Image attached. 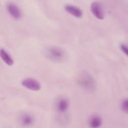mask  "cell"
Masks as SVG:
<instances>
[{"label":"cell","mask_w":128,"mask_h":128,"mask_svg":"<svg viewBox=\"0 0 128 128\" xmlns=\"http://www.w3.org/2000/svg\"><path fill=\"white\" fill-rule=\"evenodd\" d=\"M120 48L122 52L126 56H128V46L126 44L124 43L120 44Z\"/></svg>","instance_id":"cell-12"},{"label":"cell","mask_w":128,"mask_h":128,"mask_svg":"<svg viewBox=\"0 0 128 128\" xmlns=\"http://www.w3.org/2000/svg\"><path fill=\"white\" fill-rule=\"evenodd\" d=\"M18 122L23 126H30L34 122V116L30 114L24 112L18 118Z\"/></svg>","instance_id":"cell-8"},{"label":"cell","mask_w":128,"mask_h":128,"mask_svg":"<svg viewBox=\"0 0 128 128\" xmlns=\"http://www.w3.org/2000/svg\"><path fill=\"white\" fill-rule=\"evenodd\" d=\"M0 56L2 61L8 66L13 65L14 60L10 54L4 48H1L0 50Z\"/></svg>","instance_id":"cell-10"},{"label":"cell","mask_w":128,"mask_h":128,"mask_svg":"<svg viewBox=\"0 0 128 128\" xmlns=\"http://www.w3.org/2000/svg\"><path fill=\"white\" fill-rule=\"evenodd\" d=\"M44 54L48 60L56 62H62L67 57L66 53L63 48L55 46L46 48L44 50Z\"/></svg>","instance_id":"cell-2"},{"label":"cell","mask_w":128,"mask_h":128,"mask_svg":"<svg viewBox=\"0 0 128 128\" xmlns=\"http://www.w3.org/2000/svg\"><path fill=\"white\" fill-rule=\"evenodd\" d=\"M6 9L8 14L14 19L19 20L22 18V10L19 6L14 2H8L6 4Z\"/></svg>","instance_id":"cell-5"},{"label":"cell","mask_w":128,"mask_h":128,"mask_svg":"<svg viewBox=\"0 0 128 128\" xmlns=\"http://www.w3.org/2000/svg\"><path fill=\"white\" fill-rule=\"evenodd\" d=\"M76 81L81 88L88 92H94L97 87L95 78L86 70H82L78 72L76 76Z\"/></svg>","instance_id":"cell-1"},{"label":"cell","mask_w":128,"mask_h":128,"mask_svg":"<svg viewBox=\"0 0 128 128\" xmlns=\"http://www.w3.org/2000/svg\"><path fill=\"white\" fill-rule=\"evenodd\" d=\"M21 84L26 89L35 92L40 90L42 88L41 84L38 81L31 78L23 79L21 82Z\"/></svg>","instance_id":"cell-3"},{"label":"cell","mask_w":128,"mask_h":128,"mask_svg":"<svg viewBox=\"0 0 128 128\" xmlns=\"http://www.w3.org/2000/svg\"><path fill=\"white\" fill-rule=\"evenodd\" d=\"M64 10L67 13L76 18H81L83 16V12L82 9L74 4H65Z\"/></svg>","instance_id":"cell-7"},{"label":"cell","mask_w":128,"mask_h":128,"mask_svg":"<svg viewBox=\"0 0 128 128\" xmlns=\"http://www.w3.org/2000/svg\"><path fill=\"white\" fill-rule=\"evenodd\" d=\"M121 110L124 113L128 112V102L127 98H124L122 100L120 104Z\"/></svg>","instance_id":"cell-11"},{"label":"cell","mask_w":128,"mask_h":128,"mask_svg":"<svg viewBox=\"0 0 128 128\" xmlns=\"http://www.w3.org/2000/svg\"><path fill=\"white\" fill-rule=\"evenodd\" d=\"M90 10L93 16L98 20L104 18V12L101 4L97 1L93 2L90 5Z\"/></svg>","instance_id":"cell-4"},{"label":"cell","mask_w":128,"mask_h":128,"mask_svg":"<svg viewBox=\"0 0 128 128\" xmlns=\"http://www.w3.org/2000/svg\"><path fill=\"white\" fill-rule=\"evenodd\" d=\"M88 124L90 128H98L100 127L102 124V120L100 116L94 114L90 118Z\"/></svg>","instance_id":"cell-9"},{"label":"cell","mask_w":128,"mask_h":128,"mask_svg":"<svg viewBox=\"0 0 128 128\" xmlns=\"http://www.w3.org/2000/svg\"><path fill=\"white\" fill-rule=\"evenodd\" d=\"M55 105L56 110L60 114H64L68 110L70 102L66 97L62 96L56 100Z\"/></svg>","instance_id":"cell-6"}]
</instances>
